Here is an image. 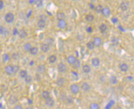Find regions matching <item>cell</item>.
<instances>
[{
  "label": "cell",
  "mask_w": 134,
  "mask_h": 109,
  "mask_svg": "<svg viewBox=\"0 0 134 109\" xmlns=\"http://www.w3.org/2000/svg\"><path fill=\"white\" fill-rule=\"evenodd\" d=\"M99 107H99V104H98L97 103H95V102L91 103L89 106L90 109H99Z\"/></svg>",
  "instance_id": "obj_32"
},
{
  "label": "cell",
  "mask_w": 134,
  "mask_h": 109,
  "mask_svg": "<svg viewBox=\"0 0 134 109\" xmlns=\"http://www.w3.org/2000/svg\"><path fill=\"white\" fill-rule=\"evenodd\" d=\"M41 50L42 52L47 53L50 50V46L46 43H43L41 46Z\"/></svg>",
  "instance_id": "obj_18"
},
{
  "label": "cell",
  "mask_w": 134,
  "mask_h": 109,
  "mask_svg": "<svg viewBox=\"0 0 134 109\" xmlns=\"http://www.w3.org/2000/svg\"><path fill=\"white\" fill-rule=\"evenodd\" d=\"M111 42H112V43L113 44L114 46H117L119 43V39L117 38H115V37H114V38H112V39H111Z\"/></svg>",
  "instance_id": "obj_38"
},
{
  "label": "cell",
  "mask_w": 134,
  "mask_h": 109,
  "mask_svg": "<svg viewBox=\"0 0 134 109\" xmlns=\"http://www.w3.org/2000/svg\"><path fill=\"white\" fill-rule=\"evenodd\" d=\"M50 94L49 92L47 91V90H44V91L42 92V96L44 99H46L49 98V97H50Z\"/></svg>",
  "instance_id": "obj_30"
},
{
  "label": "cell",
  "mask_w": 134,
  "mask_h": 109,
  "mask_svg": "<svg viewBox=\"0 0 134 109\" xmlns=\"http://www.w3.org/2000/svg\"><path fill=\"white\" fill-rule=\"evenodd\" d=\"M18 30L17 28L14 29L13 30V35L14 36H17L18 35Z\"/></svg>",
  "instance_id": "obj_50"
},
{
  "label": "cell",
  "mask_w": 134,
  "mask_h": 109,
  "mask_svg": "<svg viewBox=\"0 0 134 109\" xmlns=\"http://www.w3.org/2000/svg\"><path fill=\"white\" fill-rule=\"evenodd\" d=\"M72 1H75V2H77V1H80V0H72Z\"/></svg>",
  "instance_id": "obj_57"
},
{
  "label": "cell",
  "mask_w": 134,
  "mask_h": 109,
  "mask_svg": "<svg viewBox=\"0 0 134 109\" xmlns=\"http://www.w3.org/2000/svg\"><path fill=\"white\" fill-rule=\"evenodd\" d=\"M56 18L58 21H60V20H64L66 18V15L64 13L62 12H58L56 14Z\"/></svg>",
  "instance_id": "obj_23"
},
{
  "label": "cell",
  "mask_w": 134,
  "mask_h": 109,
  "mask_svg": "<svg viewBox=\"0 0 134 109\" xmlns=\"http://www.w3.org/2000/svg\"><path fill=\"white\" fill-rule=\"evenodd\" d=\"M85 19L87 22H92L94 20V16L93 15L91 14H88L87 15H86L85 16Z\"/></svg>",
  "instance_id": "obj_26"
},
{
  "label": "cell",
  "mask_w": 134,
  "mask_h": 109,
  "mask_svg": "<svg viewBox=\"0 0 134 109\" xmlns=\"http://www.w3.org/2000/svg\"><path fill=\"white\" fill-rule=\"evenodd\" d=\"M82 70H83V72L85 73V74H89V73L91 71V68L90 67V66L88 64H85L83 66V68H82Z\"/></svg>",
  "instance_id": "obj_20"
},
{
  "label": "cell",
  "mask_w": 134,
  "mask_h": 109,
  "mask_svg": "<svg viewBox=\"0 0 134 109\" xmlns=\"http://www.w3.org/2000/svg\"><path fill=\"white\" fill-rule=\"evenodd\" d=\"M111 10L108 7V6H105V7L103 8V10H102L101 14L104 16H108L111 14Z\"/></svg>",
  "instance_id": "obj_17"
},
{
  "label": "cell",
  "mask_w": 134,
  "mask_h": 109,
  "mask_svg": "<svg viewBox=\"0 0 134 109\" xmlns=\"http://www.w3.org/2000/svg\"><path fill=\"white\" fill-rule=\"evenodd\" d=\"M73 65L75 66V68H79L80 66H81L80 61L79 59H77L76 61V62H75V64H74Z\"/></svg>",
  "instance_id": "obj_40"
},
{
  "label": "cell",
  "mask_w": 134,
  "mask_h": 109,
  "mask_svg": "<svg viewBox=\"0 0 134 109\" xmlns=\"http://www.w3.org/2000/svg\"><path fill=\"white\" fill-rule=\"evenodd\" d=\"M32 47V45L31 44L29 43H26L23 45V49H24L25 51H29V50H30Z\"/></svg>",
  "instance_id": "obj_34"
},
{
  "label": "cell",
  "mask_w": 134,
  "mask_h": 109,
  "mask_svg": "<svg viewBox=\"0 0 134 109\" xmlns=\"http://www.w3.org/2000/svg\"><path fill=\"white\" fill-rule=\"evenodd\" d=\"M4 71L8 75H11L14 74V66L12 65H7L5 66Z\"/></svg>",
  "instance_id": "obj_4"
},
{
  "label": "cell",
  "mask_w": 134,
  "mask_h": 109,
  "mask_svg": "<svg viewBox=\"0 0 134 109\" xmlns=\"http://www.w3.org/2000/svg\"><path fill=\"white\" fill-rule=\"evenodd\" d=\"M67 100L69 103H72L73 102V100L71 97H68V98H67Z\"/></svg>",
  "instance_id": "obj_51"
},
{
  "label": "cell",
  "mask_w": 134,
  "mask_h": 109,
  "mask_svg": "<svg viewBox=\"0 0 134 109\" xmlns=\"http://www.w3.org/2000/svg\"><path fill=\"white\" fill-rule=\"evenodd\" d=\"M67 23L65 20H60L58 21V27L60 29H64L67 27Z\"/></svg>",
  "instance_id": "obj_12"
},
{
  "label": "cell",
  "mask_w": 134,
  "mask_h": 109,
  "mask_svg": "<svg viewBox=\"0 0 134 109\" xmlns=\"http://www.w3.org/2000/svg\"><path fill=\"white\" fill-rule=\"evenodd\" d=\"M29 52L30 53V54L32 55H36L38 54V52H39V49L37 47H32Z\"/></svg>",
  "instance_id": "obj_24"
},
{
  "label": "cell",
  "mask_w": 134,
  "mask_h": 109,
  "mask_svg": "<svg viewBox=\"0 0 134 109\" xmlns=\"http://www.w3.org/2000/svg\"><path fill=\"white\" fill-rule=\"evenodd\" d=\"M118 18H117L116 16H113L112 18H111V22H112L114 24H116L118 22Z\"/></svg>",
  "instance_id": "obj_43"
},
{
  "label": "cell",
  "mask_w": 134,
  "mask_h": 109,
  "mask_svg": "<svg viewBox=\"0 0 134 109\" xmlns=\"http://www.w3.org/2000/svg\"><path fill=\"white\" fill-rule=\"evenodd\" d=\"M28 104L29 105L32 104L33 103L32 100L30 99H28Z\"/></svg>",
  "instance_id": "obj_53"
},
{
  "label": "cell",
  "mask_w": 134,
  "mask_h": 109,
  "mask_svg": "<svg viewBox=\"0 0 134 109\" xmlns=\"http://www.w3.org/2000/svg\"><path fill=\"white\" fill-rule=\"evenodd\" d=\"M8 32V30L4 26L0 25V35H5Z\"/></svg>",
  "instance_id": "obj_29"
},
{
  "label": "cell",
  "mask_w": 134,
  "mask_h": 109,
  "mask_svg": "<svg viewBox=\"0 0 134 109\" xmlns=\"http://www.w3.org/2000/svg\"><path fill=\"white\" fill-rule=\"evenodd\" d=\"M18 35L21 38H25L28 36V33L24 29H21L18 30Z\"/></svg>",
  "instance_id": "obj_13"
},
{
  "label": "cell",
  "mask_w": 134,
  "mask_h": 109,
  "mask_svg": "<svg viewBox=\"0 0 134 109\" xmlns=\"http://www.w3.org/2000/svg\"><path fill=\"white\" fill-rule=\"evenodd\" d=\"M91 89V86L88 82H83L81 85V89L85 92H87L90 91Z\"/></svg>",
  "instance_id": "obj_6"
},
{
  "label": "cell",
  "mask_w": 134,
  "mask_h": 109,
  "mask_svg": "<svg viewBox=\"0 0 134 109\" xmlns=\"http://www.w3.org/2000/svg\"><path fill=\"white\" fill-rule=\"evenodd\" d=\"M100 81L103 82H107V76H105V75H103V76H101L100 77Z\"/></svg>",
  "instance_id": "obj_46"
},
{
  "label": "cell",
  "mask_w": 134,
  "mask_h": 109,
  "mask_svg": "<svg viewBox=\"0 0 134 109\" xmlns=\"http://www.w3.org/2000/svg\"><path fill=\"white\" fill-rule=\"evenodd\" d=\"M37 25H38V27L39 28L44 29L46 26V22L45 21H43V20L39 19V21L38 22V23H37Z\"/></svg>",
  "instance_id": "obj_21"
},
{
  "label": "cell",
  "mask_w": 134,
  "mask_h": 109,
  "mask_svg": "<svg viewBox=\"0 0 134 109\" xmlns=\"http://www.w3.org/2000/svg\"><path fill=\"white\" fill-rule=\"evenodd\" d=\"M67 67L66 64L63 62H60L58 65V71L60 73H64L67 71Z\"/></svg>",
  "instance_id": "obj_3"
},
{
  "label": "cell",
  "mask_w": 134,
  "mask_h": 109,
  "mask_svg": "<svg viewBox=\"0 0 134 109\" xmlns=\"http://www.w3.org/2000/svg\"><path fill=\"white\" fill-rule=\"evenodd\" d=\"M37 72L39 74H43L46 72V66L45 65L40 64L37 66Z\"/></svg>",
  "instance_id": "obj_14"
},
{
  "label": "cell",
  "mask_w": 134,
  "mask_h": 109,
  "mask_svg": "<svg viewBox=\"0 0 134 109\" xmlns=\"http://www.w3.org/2000/svg\"><path fill=\"white\" fill-rule=\"evenodd\" d=\"M4 7V2L3 0H0V11L2 10Z\"/></svg>",
  "instance_id": "obj_48"
},
{
  "label": "cell",
  "mask_w": 134,
  "mask_h": 109,
  "mask_svg": "<svg viewBox=\"0 0 134 109\" xmlns=\"http://www.w3.org/2000/svg\"><path fill=\"white\" fill-rule=\"evenodd\" d=\"M18 102V99L17 96L15 95H11L8 99V103L10 104L14 105L17 104V102Z\"/></svg>",
  "instance_id": "obj_8"
},
{
  "label": "cell",
  "mask_w": 134,
  "mask_h": 109,
  "mask_svg": "<svg viewBox=\"0 0 134 109\" xmlns=\"http://www.w3.org/2000/svg\"><path fill=\"white\" fill-rule=\"evenodd\" d=\"M119 68L122 72H126L129 70V67L127 63H122L119 65Z\"/></svg>",
  "instance_id": "obj_10"
},
{
  "label": "cell",
  "mask_w": 134,
  "mask_h": 109,
  "mask_svg": "<svg viewBox=\"0 0 134 109\" xmlns=\"http://www.w3.org/2000/svg\"><path fill=\"white\" fill-rule=\"evenodd\" d=\"M20 58L19 54L17 53H15L12 55V58L14 60H18Z\"/></svg>",
  "instance_id": "obj_39"
},
{
  "label": "cell",
  "mask_w": 134,
  "mask_h": 109,
  "mask_svg": "<svg viewBox=\"0 0 134 109\" xmlns=\"http://www.w3.org/2000/svg\"><path fill=\"white\" fill-rule=\"evenodd\" d=\"M24 80L26 83H30L32 82V76L30 75H28L24 78Z\"/></svg>",
  "instance_id": "obj_36"
},
{
  "label": "cell",
  "mask_w": 134,
  "mask_h": 109,
  "mask_svg": "<svg viewBox=\"0 0 134 109\" xmlns=\"http://www.w3.org/2000/svg\"><path fill=\"white\" fill-rule=\"evenodd\" d=\"M56 83L57 85L59 87H62L65 85L66 83V80L63 77H59L58 79H56Z\"/></svg>",
  "instance_id": "obj_9"
},
{
  "label": "cell",
  "mask_w": 134,
  "mask_h": 109,
  "mask_svg": "<svg viewBox=\"0 0 134 109\" xmlns=\"http://www.w3.org/2000/svg\"><path fill=\"white\" fill-rule=\"evenodd\" d=\"M10 60V56L7 53H5L2 55V62L4 63H6Z\"/></svg>",
  "instance_id": "obj_28"
},
{
  "label": "cell",
  "mask_w": 134,
  "mask_h": 109,
  "mask_svg": "<svg viewBox=\"0 0 134 109\" xmlns=\"http://www.w3.org/2000/svg\"><path fill=\"white\" fill-rule=\"evenodd\" d=\"M76 60H77L76 57L73 55H70L67 58V62H68L70 65H72L75 64Z\"/></svg>",
  "instance_id": "obj_19"
},
{
  "label": "cell",
  "mask_w": 134,
  "mask_h": 109,
  "mask_svg": "<svg viewBox=\"0 0 134 109\" xmlns=\"http://www.w3.org/2000/svg\"><path fill=\"white\" fill-rule=\"evenodd\" d=\"M34 4L38 8H41L43 6V0H34Z\"/></svg>",
  "instance_id": "obj_31"
},
{
  "label": "cell",
  "mask_w": 134,
  "mask_h": 109,
  "mask_svg": "<svg viewBox=\"0 0 134 109\" xmlns=\"http://www.w3.org/2000/svg\"><path fill=\"white\" fill-rule=\"evenodd\" d=\"M47 19V16H46V15H41V16H40V19L43 20V21H46V22Z\"/></svg>",
  "instance_id": "obj_49"
},
{
  "label": "cell",
  "mask_w": 134,
  "mask_h": 109,
  "mask_svg": "<svg viewBox=\"0 0 134 109\" xmlns=\"http://www.w3.org/2000/svg\"><path fill=\"white\" fill-rule=\"evenodd\" d=\"M114 109H123L121 106H117V107H115Z\"/></svg>",
  "instance_id": "obj_54"
},
{
  "label": "cell",
  "mask_w": 134,
  "mask_h": 109,
  "mask_svg": "<svg viewBox=\"0 0 134 109\" xmlns=\"http://www.w3.org/2000/svg\"><path fill=\"white\" fill-rule=\"evenodd\" d=\"M119 29H120V30H121L122 32H124V29H122V27L121 26H119Z\"/></svg>",
  "instance_id": "obj_56"
},
{
  "label": "cell",
  "mask_w": 134,
  "mask_h": 109,
  "mask_svg": "<svg viewBox=\"0 0 134 109\" xmlns=\"http://www.w3.org/2000/svg\"><path fill=\"white\" fill-rule=\"evenodd\" d=\"M19 76H21V78H24L27 76L28 74V72L26 71V70H21V71H19Z\"/></svg>",
  "instance_id": "obj_33"
},
{
  "label": "cell",
  "mask_w": 134,
  "mask_h": 109,
  "mask_svg": "<svg viewBox=\"0 0 134 109\" xmlns=\"http://www.w3.org/2000/svg\"><path fill=\"white\" fill-rule=\"evenodd\" d=\"M103 8V7L101 5H98L97 6H96L95 7L94 10L95 11V12H96L97 13H98V14H101Z\"/></svg>",
  "instance_id": "obj_35"
},
{
  "label": "cell",
  "mask_w": 134,
  "mask_h": 109,
  "mask_svg": "<svg viewBox=\"0 0 134 109\" xmlns=\"http://www.w3.org/2000/svg\"><path fill=\"white\" fill-rule=\"evenodd\" d=\"M57 58L56 55H51L48 58V61L50 63H55V62L57 61Z\"/></svg>",
  "instance_id": "obj_27"
},
{
  "label": "cell",
  "mask_w": 134,
  "mask_h": 109,
  "mask_svg": "<svg viewBox=\"0 0 134 109\" xmlns=\"http://www.w3.org/2000/svg\"><path fill=\"white\" fill-rule=\"evenodd\" d=\"M88 6H89V8H90V10H94L95 9V5L93 3V2H90V3L88 4Z\"/></svg>",
  "instance_id": "obj_45"
},
{
  "label": "cell",
  "mask_w": 134,
  "mask_h": 109,
  "mask_svg": "<svg viewBox=\"0 0 134 109\" xmlns=\"http://www.w3.org/2000/svg\"><path fill=\"white\" fill-rule=\"evenodd\" d=\"M34 64H35V61H34V60H31L29 62V65L30 66H33L34 65Z\"/></svg>",
  "instance_id": "obj_52"
},
{
  "label": "cell",
  "mask_w": 134,
  "mask_h": 109,
  "mask_svg": "<svg viewBox=\"0 0 134 109\" xmlns=\"http://www.w3.org/2000/svg\"><path fill=\"white\" fill-rule=\"evenodd\" d=\"M86 30L87 33H91L93 32V27H91V26H88V27H86Z\"/></svg>",
  "instance_id": "obj_44"
},
{
  "label": "cell",
  "mask_w": 134,
  "mask_h": 109,
  "mask_svg": "<svg viewBox=\"0 0 134 109\" xmlns=\"http://www.w3.org/2000/svg\"><path fill=\"white\" fill-rule=\"evenodd\" d=\"M26 109H34L32 106H28V107H26Z\"/></svg>",
  "instance_id": "obj_55"
},
{
  "label": "cell",
  "mask_w": 134,
  "mask_h": 109,
  "mask_svg": "<svg viewBox=\"0 0 134 109\" xmlns=\"http://www.w3.org/2000/svg\"><path fill=\"white\" fill-rule=\"evenodd\" d=\"M86 46H87V49L90 50H94L95 47L93 41H89V42H87V44H86Z\"/></svg>",
  "instance_id": "obj_25"
},
{
  "label": "cell",
  "mask_w": 134,
  "mask_h": 109,
  "mask_svg": "<svg viewBox=\"0 0 134 109\" xmlns=\"http://www.w3.org/2000/svg\"><path fill=\"white\" fill-rule=\"evenodd\" d=\"M45 104L48 107H53L55 104V100L51 97H49L47 99H45Z\"/></svg>",
  "instance_id": "obj_5"
},
{
  "label": "cell",
  "mask_w": 134,
  "mask_h": 109,
  "mask_svg": "<svg viewBox=\"0 0 134 109\" xmlns=\"http://www.w3.org/2000/svg\"><path fill=\"white\" fill-rule=\"evenodd\" d=\"M101 61L99 58H93L91 60V64L94 67H98L100 65Z\"/></svg>",
  "instance_id": "obj_16"
},
{
  "label": "cell",
  "mask_w": 134,
  "mask_h": 109,
  "mask_svg": "<svg viewBox=\"0 0 134 109\" xmlns=\"http://www.w3.org/2000/svg\"><path fill=\"white\" fill-rule=\"evenodd\" d=\"M109 82L111 85H115L118 83V79L117 77L115 75H112L109 79Z\"/></svg>",
  "instance_id": "obj_15"
},
{
  "label": "cell",
  "mask_w": 134,
  "mask_h": 109,
  "mask_svg": "<svg viewBox=\"0 0 134 109\" xmlns=\"http://www.w3.org/2000/svg\"><path fill=\"white\" fill-rule=\"evenodd\" d=\"M108 29V26L105 23H102L100 26H99V30L101 33H104L106 32V31Z\"/></svg>",
  "instance_id": "obj_22"
},
{
  "label": "cell",
  "mask_w": 134,
  "mask_h": 109,
  "mask_svg": "<svg viewBox=\"0 0 134 109\" xmlns=\"http://www.w3.org/2000/svg\"><path fill=\"white\" fill-rule=\"evenodd\" d=\"M93 43L94 44L95 47H101V46L103 44V40H102V38H99V37H95L93 38Z\"/></svg>",
  "instance_id": "obj_7"
},
{
  "label": "cell",
  "mask_w": 134,
  "mask_h": 109,
  "mask_svg": "<svg viewBox=\"0 0 134 109\" xmlns=\"http://www.w3.org/2000/svg\"><path fill=\"white\" fill-rule=\"evenodd\" d=\"M129 4H128V2H122L120 4V5H119V8L123 12H125L128 11V9H129Z\"/></svg>",
  "instance_id": "obj_11"
},
{
  "label": "cell",
  "mask_w": 134,
  "mask_h": 109,
  "mask_svg": "<svg viewBox=\"0 0 134 109\" xmlns=\"http://www.w3.org/2000/svg\"><path fill=\"white\" fill-rule=\"evenodd\" d=\"M4 20L7 23H12L15 21V15L12 12H8L5 15Z\"/></svg>",
  "instance_id": "obj_1"
},
{
  "label": "cell",
  "mask_w": 134,
  "mask_h": 109,
  "mask_svg": "<svg viewBox=\"0 0 134 109\" xmlns=\"http://www.w3.org/2000/svg\"><path fill=\"white\" fill-rule=\"evenodd\" d=\"M114 103H115L114 101L111 100L109 103H108V104L106 106V107H105V109H110V108H111V106H112V105H114Z\"/></svg>",
  "instance_id": "obj_42"
},
{
  "label": "cell",
  "mask_w": 134,
  "mask_h": 109,
  "mask_svg": "<svg viewBox=\"0 0 134 109\" xmlns=\"http://www.w3.org/2000/svg\"><path fill=\"white\" fill-rule=\"evenodd\" d=\"M54 43V39L52 38H47L46 39V44L49 46H52Z\"/></svg>",
  "instance_id": "obj_37"
},
{
  "label": "cell",
  "mask_w": 134,
  "mask_h": 109,
  "mask_svg": "<svg viewBox=\"0 0 134 109\" xmlns=\"http://www.w3.org/2000/svg\"><path fill=\"white\" fill-rule=\"evenodd\" d=\"M13 109H23V107H22V105L16 104V105H15V106L13 107Z\"/></svg>",
  "instance_id": "obj_47"
},
{
  "label": "cell",
  "mask_w": 134,
  "mask_h": 109,
  "mask_svg": "<svg viewBox=\"0 0 134 109\" xmlns=\"http://www.w3.org/2000/svg\"><path fill=\"white\" fill-rule=\"evenodd\" d=\"M70 89L73 94H74V95H77L80 92V87L76 83H73L70 86Z\"/></svg>",
  "instance_id": "obj_2"
},
{
  "label": "cell",
  "mask_w": 134,
  "mask_h": 109,
  "mask_svg": "<svg viewBox=\"0 0 134 109\" xmlns=\"http://www.w3.org/2000/svg\"><path fill=\"white\" fill-rule=\"evenodd\" d=\"M13 66H14V74L18 73L19 71L20 66L18 65H13Z\"/></svg>",
  "instance_id": "obj_41"
}]
</instances>
